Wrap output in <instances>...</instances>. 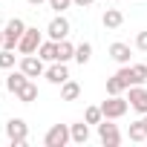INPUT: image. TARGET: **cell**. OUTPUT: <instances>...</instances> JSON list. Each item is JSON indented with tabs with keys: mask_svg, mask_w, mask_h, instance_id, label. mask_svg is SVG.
Segmentation results:
<instances>
[{
	"mask_svg": "<svg viewBox=\"0 0 147 147\" xmlns=\"http://www.w3.org/2000/svg\"><path fill=\"white\" fill-rule=\"evenodd\" d=\"M6 138L15 144V147H23L29 141V124L23 118H9L6 121Z\"/></svg>",
	"mask_w": 147,
	"mask_h": 147,
	"instance_id": "cell-1",
	"label": "cell"
},
{
	"mask_svg": "<svg viewBox=\"0 0 147 147\" xmlns=\"http://www.w3.org/2000/svg\"><path fill=\"white\" fill-rule=\"evenodd\" d=\"M127 110H130V101L121 98V95H110V98L101 104V113H104V118H110V121L127 115Z\"/></svg>",
	"mask_w": 147,
	"mask_h": 147,
	"instance_id": "cell-2",
	"label": "cell"
},
{
	"mask_svg": "<svg viewBox=\"0 0 147 147\" xmlns=\"http://www.w3.org/2000/svg\"><path fill=\"white\" fill-rule=\"evenodd\" d=\"M69 141H72L69 124H52L49 133L43 136V144H46V147H63V144H69Z\"/></svg>",
	"mask_w": 147,
	"mask_h": 147,
	"instance_id": "cell-3",
	"label": "cell"
},
{
	"mask_svg": "<svg viewBox=\"0 0 147 147\" xmlns=\"http://www.w3.org/2000/svg\"><path fill=\"white\" fill-rule=\"evenodd\" d=\"M6 43H3V49H18V43H20V38H23V32H26V23L20 20V18H12L9 23H6Z\"/></svg>",
	"mask_w": 147,
	"mask_h": 147,
	"instance_id": "cell-4",
	"label": "cell"
},
{
	"mask_svg": "<svg viewBox=\"0 0 147 147\" xmlns=\"http://www.w3.org/2000/svg\"><path fill=\"white\" fill-rule=\"evenodd\" d=\"M40 43H43L40 32L32 29V26H26V32H23L20 43H18V52H20V55H38V46H40Z\"/></svg>",
	"mask_w": 147,
	"mask_h": 147,
	"instance_id": "cell-5",
	"label": "cell"
},
{
	"mask_svg": "<svg viewBox=\"0 0 147 147\" xmlns=\"http://www.w3.org/2000/svg\"><path fill=\"white\" fill-rule=\"evenodd\" d=\"M98 138H101L104 147H118V144H121V133H118L115 124H110V118L98 124Z\"/></svg>",
	"mask_w": 147,
	"mask_h": 147,
	"instance_id": "cell-6",
	"label": "cell"
},
{
	"mask_svg": "<svg viewBox=\"0 0 147 147\" xmlns=\"http://www.w3.org/2000/svg\"><path fill=\"white\" fill-rule=\"evenodd\" d=\"M127 101H130V107L136 110V113H147V87L144 84H133L130 87V92H127Z\"/></svg>",
	"mask_w": 147,
	"mask_h": 147,
	"instance_id": "cell-7",
	"label": "cell"
},
{
	"mask_svg": "<svg viewBox=\"0 0 147 147\" xmlns=\"http://www.w3.org/2000/svg\"><path fill=\"white\" fill-rule=\"evenodd\" d=\"M69 20L63 18V15H58V18H52L49 20V26H46V35L52 38V40H63V38H69Z\"/></svg>",
	"mask_w": 147,
	"mask_h": 147,
	"instance_id": "cell-8",
	"label": "cell"
},
{
	"mask_svg": "<svg viewBox=\"0 0 147 147\" xmlns=\"http://www.w3.org/2000/svg\"><path fill=\"white\" fill-rule=\"evenodd\" d=\"M20 69L26 72L29 78H40L43 72H46V69H43V58H40V55H23V58H20Z\"/></svg>",
	"mask_w": 147,
	"mask_h": 147,
	"instance_id": "cell-9",
	"label": "cell"
},
{
	"mask_svg": "<svg viewBox=\"0 0 147 147\" xmlns=\"http://www.w3.org/2000/svg\"><path fill=\"white\" fill-rule=\"evenodd\" d=\"M43 78H46L49 84L61 87L63 81H69V69H66V63H61V61H52V66L43 72Z\"/></svg>",
	"mask_w": 147,
	"mask_h": 147,
	"instance_id": "cell-10",
	"label": "cell"
},
{
	"mask_svg": "<svg viewBox=\"0 0 147 147\" xmlns=\"http://www.w3.org/2000/svg\"><path fill=\"white\" fill-rule=\"evenodd\" d=\"M29 81H32V78L26 75V72H23V69H18V72L12 69V72H9V78H6V90L18 95V92H20V90H23V87H26Z\"/></svg>",
	"mask_w": 147,
	"mask_h": 147,
	"instance_id": "cell-11",
	"label": "cell"
},
{
	"mask_svg": "<svg viewBox=\"0 0 147 147\" xmlns=\"http://www.w3.org/2000/svg\"><path fill=\"white\" fill-rule=\"evenodd\" d=\"M130 55H133V52H130V46H127V43H121V40H115V43L110 46V58H113L115 63H121V66H124V63H130Z\"/></svg>",
	"mask_w": 147,
	"mask_h": 147,
	"instance_id": "cell-12",
	"label": "cell"
},
{
	"mask_svg": "<svg viewBox=\"0 0 147 147\" xmlns=\"http://www.w3.org/2000/svg\"><path fill=\"white\" fill-rule=\"evenodd\" d=\"M69 136H72V141H75V144H87V141H90V124H87V121L69 124Z\"/></svg>",
	"mask_w": 147,
	"mask_h": 147,
	"instance_id": "cell-13",
	"label": "cell"
},
{
	"mask_svg": "<svg viewBox=\"0 0 147 147\" xmlns=\"http://www.w3.org/2000/svg\"><path fill=\"white\" fill-rule=\"evenodd\" d=\"M127 138H130V141H147V121H144V118L133 121L130 130H127Z\"/></svg>",
	"mask_w": 147,
	"mask_h": 147,
	"instance_id": "cell-14",
	"label": "cell"
},
{
	"mask_svg": "<svg viewBox=\"0 0 147 147\" xmlns=\"http://www.w3.org/2000/svg\"><path fill=\"white\" fill-rule=\"evenodd\" d=\"M81 95V84L78 81H63L61 84V101H75Z\"/></svg>",
	"mask_w": 147,
	"mask_h": 147,
	"instance_id": "cell-15",
	"label": "cell"
},
{
	"mask_svg": "<svg viewBox=\"0 0 147 147\" xmlns=\"http://www.w3.org/2000/svg\"><path fill=\"white\" fill-rule=\"evenodd\" d=\"M101 23H104V29H118V26L124 23V15H121L118 9H107L104 18H101Z\"/></svg>",
	"mask_w": 147,
	"mask_h": 147,
	"instance_id": "cell-16",
	"label": "cell"
},
{
	"mask_svg": "<svg viewBox=\"0 0 147 147\" xmlns=\"http://www.w3.org/2000/svg\"><path fill=\"white\" fill-rule=\"evenodd\" d=\"M72 58H75V43H69L66 38H63V40H58V58H55V61L66 63V61H72Z\"/></svg>",
	"mask_w": 147,
	"mask_h": 147,
	"instance_id": "cell-17",
	"label": "cell"
},
{
	"mask_svg": "<svg viewBox=\"0 0 147 147\" xmlns=\"http://www.w3.org/2000/svg\"><path fill=\"white\" fill-rule=\"evenodd\" d=\"M38 55H40L43 61H55V58H58V40H52V38L43 40V43L38 46Z\"/></svg>",
	"mask_w": 147,
	"mask_h": 147,
	"instance_id": "cell-18",
	"label": "cell"
},
{
	"mask_svg": "<svg viewBox=\"0 0 147 147\" xmlns=\"http://www.w3.org/2000/svg\"><path fill=\"white\" fill-rule=\"evenodd\" d=\"M35 98H38V84H35V81H29V84L18 92V101H20V104H32Z\"/></svg>",
	"mask_w": 147,
	"mask_h": 147,
	"instance_id": "cell-19",
	"label": "cell"
},
{
	"mask_svg": "<svg viewBox=\"0 0 147 147\" xmlns=\"http://www.w3.org/2000/svg\"><path fill=\"white\" fill-rule=\"evenodd\" d=\"M124 90H127V84L121 81V75H118V72H115L113 78H107V95H121Z\"/></svg>",
	"mask_w": 147,
	"mask_h": 147,
	"instance_id": "cell-20",
	"label": "cell"
},
{
	"mask_svg": "<svg viewBox=\"0 0 147 147\" xmlns=\"http://www.w3.org/2000/svg\"><path fill=\"white\" fill-rule=\"evenodd\" d=\"M90 58H92V43H87V40L78 43V46H75V61L84 66V63H90Z\"/></svg>",
	"mask_w": 147,
	"mask_h": 147,
	"instance_id": "cell-21",
	"label": "cell"
},
{
	"mask_svg": "<svg viewBox=\"0 0 147 147\" xmlns=\"http://www.w3.org/2000/svg\"><path fill=\"white\" fill-rule=\"evenodd\" d=\"M130 69H133L136 84H147V61L144 63H130Z\"/></svg>",
	"mask_w": 147,
	"mask_h": 147,
	"instance_id": "cell-22",
	"label": "cell"
},
{
	"mask_svg": "<svg viewBox=\"0 0 147 147\" xmlns=\"http://www.w3.org/2000/svg\"><path fill=\"white\" fill-rule=\"evenodd\" d=\"M84 121H87V124H101V121H104V113H101V107H87V113H84Z\"/></svg>",
	"mask_w": 147,
	"mask_h": 147,
	"instance_id": "cell-23",
	"label": "cell"
},
{
	"mask_svg": "<svg viewBox=\"0 0 147 147\" xmlns=\"http://www.w3.org/2000/svg\"><path fill=\"white\" fill-rule=\"evenodd\" d=\"M0 69H15V49H0Z\"/></svg>",
	"mask_w": 147,
	"mask_h": 147,
	"instance_id": "cell-24",
	"label": "cell"
},
{
	"mask_svg": "<svg viewBox=\"0 0 147 147\" xmlns=\"http://www.w3.org/2000/svg\"><path fill=\"white\" fill-rule=\"evenodd\" d=\"M118 75H121V81L127 84V90H130V87L136 84V78H133V69H130V63H124V66L118 69Z\"/></svg>",
	"mask_w": 147,
	"mask_h": 147,
	"instance_id": "cell-25",
	"label": "cell"
},
{
	"mask_svg": "<svg viewBox=\"0 0 147 147\" xmlns=\"http://www.w3.org/2000/svg\"><path fill=\"white\" fill-rule=\"evenodd\" d=\"M69 6H72V0H49V9H55L58 15H63Z\"/></svg>",
	"mask_w": 147,
	"mask_h": 147,
	"instance_id": "cell-26",
	"label": "cell"
},
{
	"mask_svg": "<svg viewBox=\"0 0 147 147\" xmlns=\"http://www.w3.org/2000/svg\"><path fill=\"white\" fill-rule=\"evenodd\" d=\"M136 46H138L141 52H147V32H138V35H136Z\"/></svg>",
	"mask_w": 147,
	"mask_h": 147,
	"instance_id": "cell-27",
	"label": "cell"
},
{
	"mask_svg": "<svg viewBox=\"0 0 147 147\" xmlns=\"http://www.w3.org/2000/svg\"><path fill=\"white\" fill-rule=\"evenodd\" d=\"M72 3H75L78 9H87V6H92V3H95V0H72Z\"/></svg>",
	"mask_w": 147,
	"mask_h": 147,
	"instance_id": "cell-28",
	"label": "cell"
},
{
	"mask_svg": "<svg viewBox=\"0 0 147 147\" xmlns=\"http://www.w3.org/2000/svg\"><path fill=\"white\" fill-rule=\"evenodd\" d=\"M29 6H40V3H46V0H26Z\"/></svg>",
	"mask_w": 147,
	"mask_h": 147,
	"instance_id": "cell-29",
	"label": "cell"
},
{
	"mask_svg": "<svg viewBox=\"0 0 147 147\" xmlns=\"http://www.w3.org/2000/svg\"><path fill=\"white\" fill-rule=\"evenodd\" d=\"M3 43H6V32H0V49H3Z\"/></svg>",
	"mask_w": 147,
	"mask_h": 147,
	"instance_id": "cell-30",
	"label": "cell"
},
{
	"mask_svg": "<svg viewBox=\"0 0 147 147\" xmlns=\"http://www.w3.org/2000/svg\"><path fill=\"white\" fill-rule=\"evenodd\" d=\"M144 121H147V113H144Z\"/></svg>",
	"mask_w": 147,
	"mask_h": 147,
	"instance_id": "cell-31",
	"label": "cell"
}]
</instances>
